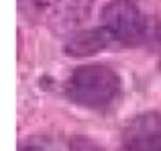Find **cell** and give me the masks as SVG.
Here are the masks:
<instances>
[{"label": "cell", "instance_id": "obj_3", "mask_svg": "<svg viewBox=\"0 0 161 151\" xmlns=\"http://www.w3.org/2000/svg\"><path fill=\"white\" fill-rule=\"evenodd\" d=\"M125 151H161V116L143 115L129 123Z\"/></svg>", "mask_w": 161, "mask_h": 151}, {"label": "cell", "instance_id": "obj_5", "mask_svg": "<svg viewBox=\"0 0 161 151\" xmlns=\"http://www.w3.org/2000/svg\"><path fill=\"white\" fill-rule=\"evenodd\" d=\"M71 151H100L94 143H90L88 139H75L71 143Z\"/></svg>", "mask_w": 161, "mask_h": 151}, {"label": "cell", "instance_id": "obj_2", "mask_svg": "<svg viewBox=\"0 0 161 151\" xmlns=\"http://www.w3.org/2000/svg\"><path fill=\"white\" fill-rule=\"evenodd\" d=\"M102 29L122 45H137L147 35V20L133 0H112L102 10Z\"/></svg>", "mask_w": 161, "mask_h": 151}, {"label": "cell", "instance_id": "obj_4", "mask_svg": "<svg viewBox=\"0 0 161 151\" xmlns=\"http://www.w3.org/2000/svg\"><path fill=\"white\" fill-rule=\"evenodd\" d=\"M110 41L112 39L108 37V33L104 29H90V31L78 33L71 41H67L63 51L71 57H88L106 49Z\"/></svg>", "mask_w": 161, "mask_h": 151}, {"label": "cell", "instance_id": "obj_1", "mask_svg": "<svg viewBox=\"0 0 161 151\" xmlns=\"http://www.w3.org/2000/svg\"><path fill=\"white\" fill-rule=\"evenodd\" d=\"M122 90L120 78L108 65L90 64L75 68L67 82V96L88 108H106L118 98Z\"/></svg>", "mask_w": 161, "mask_h": 151}, {"label": "cell", "instance_id": "obj_6", "mask_svg": "<svg viewBox=\"0 0 161 151\" xmlns=\"http://www.w3.org/2000/svg\"><path fill=\"white\" fill-rule=\"evenodd\" d=\"M19 151H43V149L37 147V145H25V147H20Z\"/></svg>", "mask_w": 161, "mask_h": 151}]
</instances>
